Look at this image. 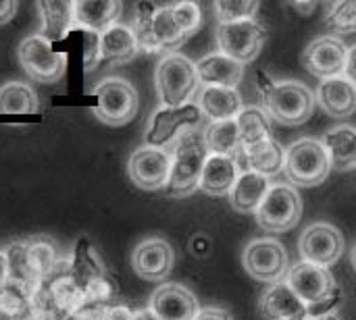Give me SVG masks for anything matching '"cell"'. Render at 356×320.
<instances>
[{"label": "cell", "instance_id": "obj_1", "mask_svg": "<svg viewBox=\"0 0 356 320\" xmlns=\"http://www.w3.org/2000/svg\"><path fill=\"white\" fill-rule=\"evenodd\" d=\"M257 90L263 98V110L282 125H302L313 117L315 94L302 81H275L267 71H257Z\"/></svg>", "mask_w": 356, "mask_h": 320}, {"label": "cell", "instance_id": "obj_2", "mask_svg": "<svg viewBox=\"0 0 356 320\" xmlns=\"http://www.w3.org/2000/svg\"><path fill=\"white\" fill-rule=\"evenodd\" d=\"M284 281L309 306L311 319L332 314L334 308L342 302V289L336 285L332 273L323 267L300 260L298 264L290 267Z\"/></svg>", "mask_w": 356, "mask_h": 320}, {"label": "cell", "instance_id": "obj_3", "mask_svg": "<svg viewBox=\"0 0 356 320\" xmlns=\"http://www.w3.org/2000/svg\"><path fill=\"white\" fill-rule=\"evenodd\" d=\"M209 146L204 140V131L194 129L184 133L171 152V175L167 183L169 196H188L200 185L202 169L209 158Z\"/></svg>", "mask_w": 356, "mask_h": 320}, {"label": "cell", "instance_id": "obj_4", "mask_svg": "<svg viewBox=\"0 0 356 320\" xmlns=\"http://www.w3.org/2000/svg\"><path fill=\"white\" fill-rule=\"evenodd\" d=\"M154 81L163 106H184L192 102V98L200 90L196 62H192L186 54L179 52L163 56L156 67Z\"/></svg>", "mask_w": 356, "mask_h": 320}, {"label": "cell", "instance_id": "obj_5", "mask_svg": "<svg viewBox=\"0 0 356 320\" xmlns=\"http://www.w3.org/2000/svg\"><path fill=\"white\" fill-rule=\"evenodd\" d=\"M332 158L321 140L302 137L286 148L284 173L290 183L313 187L323 183L332 173Z\"/></svg>", "mask_w": 356, "mask_h": 320}, {"label": "cell", "instance_id": "obj_6", "mask_svg": "<svg viewBox=\"0 0 356 320\" xmlns=\"http://www.w3.org/2000/svg\"><path fill=\"white\" fill-rule=\"evenodd\" d=\"M202 119L204 115L196 102H188L184 106H161L150 117L144 142L150 148L165 150L167 146L175 144L184 133L194 131L202 123Z\"/></svg>", "mask_w": 356, "mask_h": 320}, {"label": "cell", "instance_id": "obj_7", "mask_svg": "<svg viewBox=\"0 0 356 320\" xmlns=\"http://www.w3.org/2000/svg\"><path fill=\"white\" fill-rule=\"evenodd\" d=\"M302 217V198L290 183H273L254 212L257 225L267 233H286Z\"/></svg>", "mask_w": 356, "mask_h": 320}, {"label": "cell", "instance_id": "obj_8", "mask_svg": "<svg viewBox=\"0 0 356 320\" xmlns=\"http://www.w3.org/2000/svg\"><path fill=\"white\" fill-rule=\"evenodd\" d=\"M269 40V27L261 19H246L238 23H219L217 25V46L219 52L229 58L246 65L252 62L265 42Z\"/></svg>", "mask_w": 356, "mask_h": 320}, {"label": "cell", "instance_id": "obj_9", "mask_svg": "<svg viewBox=\"0 0 356 320\" xmlns=\"http://www.w3.org/2000/svg\"><path fill=\"white\" fill-rule=\"evenodd\" d=\"M246 273L261 283H280L290 271L288 250L275 237H257L252 239L242 254Z\"/></svg>", "mask_w": 356, "mask_h": 320}, {"label": "cell", "instance_id": "obj_10", "mask_svg": "<svg viewBox=\"0 0 356 320\" xmlns=\"http://www.w3.org/2000/svg\"><path fill=\"white\" fill-rule=\"evenodd\" d=\"M92 94L96 98L94 112L106 125H125L138 112V92L121 77H108L100 81Z\"/></svg>", "mask_w": 356, "mask_h": 320}, {"label": "cell", "instance_id": "obj_11", "mask_svg": "<svg viewBox=\"0 0 356 320\" xmlns=\"http://www.w3.org/2000/svg\"><path fill=\"white\" fill-rule=\"evenodd\" d=\"M19 62L25 73L40 83H54L65 75L67 56L60 50H54L42 33L29 35L19 46Z\"/></svg>", "mask_w": 356, "mask_h": 320}, {"label": "cell", "instance_id": "obj_12", "mask_svg": "<svg viewBox=\"0 0 356 320\" xmlns=\"http://www.w3.org/2000/svg\"><path fill=\"white\" fill-rule=\"evenodd\" d=\"M298 250L305 262L315 267H332L344 252V237L338 227L330 223H315L300 235Z\"/></svg>", "mask_w": 356, "mask_h": 320}, {"label": "cell", "instance_id": "obj_13", "mask_svg": "<svg viewBox=\"0 0 356 320\" xmlns=\"http://www.w3.org/2000/svg\"><path fill=\"white\" fill-rule=\"evenodd\" d=\"M127 173L131 181L142 190H163L167 187L171 175V154L161 148L142 146L131 154L127 162Z\"/></svg>", "mask_w": 356, "mask_h": 320}, {"label": "cell", "instance_id": "obj_14", "mask_svg": "<svg viewBox=\"0 0 356 320\" xmlns=\"http://www.w3.org/2000/svg\"><path fill=\"white\" fill-rule=\"evenodd\" d=\"M346 54H348V46L340 37L321 35L307 46V50L302 52V62L309 73H313L323 81L330 77L344 75Z\"/></svg>", "mask_w": 356, "mask_h": 320}, {"label": "cell", "instance_id": "obj_15", "mask_svg": "<svg viewBox=\"0 0 356 320\" xmlns=\"http://www.w3.org/2000/svg\"><path fill=\"white\" fill-rule=\"evenodd\" d=\"M173 262H175V252L171 244L161 237L144 239L142 244L136 246L131 256L134 271L146 281L167 279L173 269Z\"/></svg>", "mask_w": 356, "mask_h": 320}, {"label": "cell", "instance_id": "obj_16", "mask_svg": "<svg viewBox=\"0 0 356 320\" xmlns=\"http://www.w3.org/2000/svg\"><path fill=\"white\" fill-rule=\"evenodd\" d=\"M148 308L159 320H194L200 310L196 296L179 283L161 285L150 296Z\"/></svg>", "mask_w": 356, "mask_h": 320}, {"label": "cell", "instance_id": "obj_17", "mask_svg": "<svg viewBox=\"0 0 356 320\" xmlns=\"http://www.w3.org/2000/svg\"><path fill=\"white\" fill-rule=\"evenodd\" d=\"M315 98L321 110L334 119H344L356 112V85L344 75L323 79Z\"/></svg>", "mask_w": 356, "mask_h": 320}, {"label": "cell", "instance_id": "obj_18", "mask_svg": "<svg viewBox=\"0 0 356 320\" xmlns=\"http://www.w3.org/2000/svg\"><path fill=\"white\" fill-rule=\"evenodd\" d=\"M196 104L209 121H234L242 112V94L238 87L202 85L196 94Z\"/></svg>", "mask_w": 356, "mask_h": 320}, {"label": "cell", "instance_id": "obj_19", "mask_svg": "<svg viewBox=\"0 0 356 320\" xmlns=\"http://www.w3.org/2000/svg\"><path fill=\"white\" fill-rule=\"evenodd\" d=\"M236 160L242 171H254L259 175L271 177V175H277L280 171H284L286 148L277 140L269 137L250 148H242L240 154L236 156Z\"/></svg>", "mask_w": 356, "mask_h": 320}, {"label": "cell", "instance_id": "obj_20", "mask_svg": "<svg viewBox=\"0 0 356 320\" xmlns=\"http://www.w3.org/2000/svg\"><path fill=\"white\" fill-rule=\"evenodd\" d=\"M242 169L238 165V160L234 156H225V154H209L204 169H202V177H200V190L209 196L221 198V196H229L232 187L236 185L238 177H240Z\"/></svg>", "mask_w": 356, "mask_h": 320}, {"label": "cell", "instance_id": "obj_21", "mask_svg": "<svg viewBox=\"0 0 356 320\" xmlns=\"http://www.w3.org/2000/svg\"><path fill=\"white\" fill-rule=\"evenodd\" d=\"M259 310L267 320H288L298 314H309V306L294 294V289L286 283H273L261 296Z\"/></svg>", "mask_w": 356, "mask_h": 320}, {"label": "cell", "instance_id": "obj_22", "mask_svg": "<svg viewBox=\"0 0 356 320\" xmlns=\"http://www.w3.org/2000/svg\"><path fill=\"white\" fill-rule=\"evenodd\" d=\"M198 79L202 85L238 87L244 77V65L223 52H211L196 62Z\"/></svg>", "mask_w": 356, "mask_h": 320}, {"label": "cell", "instance_id": "obj_23", "mask_svg": "<svg viewBox=\"0 0 356 320\" xmlns=\"http://www.w3.org/2000/svg\"><path fill=\"white\" fill-rule=\"evenodd\" d=\"M121 10H123V6L119 0H77V2H73L75 23L81 29H90L96 33H102L108 27L117 25Z\"/></svg>", "mask_w": 356, "mask_h": 320}, {"label": "cell", "instance_id": "obj_24", "mask_svg": "<svg viewBox=\"0 0 356 320\" xmlns=\"http://www.w3.org/2000/svg\"><path fill=\"white\" fill-rule=\"evenodd\" d=\"M271 181L265 175H259L254 171H242L236 185L229 192V202L234 210L242 214H254L265 200L267 192L271 190Z\"/></svg>", "mask_w": 356, "mask_h": 320}, {"label": "cell", "instance_id": "obj_25", "mask_svg": "<svg viewBox=\"0 0 356 320\" xmlns=\"http://www.w3.org/2000/svg\"><path fill=\"white\" fill-rule=\"evenodd\" d=\"M42 12V35L48 42H60L69 35L73 23H75V12H73V2L69 0H42L38 4Z\"/></svg>", "mask_w": 356, "mask_h": 320}, {"label": "cell", "instance_id": "obj_26", "mask_svg": "<svg viewBox=\"0 0 356 320\" xmlns=\"http://www.w3.org/2000/svg\"><path fill=\"white\" fill-rule=\"evenodd\" d=\"M140 52L134 29L129 25H113L100 33V60L127 62Z\"/></svg>", "mask_w": 356, "mask_h": 320}, {"label": "cell", "instance_id": "obj_27", "mask_svg": "<svg viewBox=\"0 0 356 320\" xmlns=\"http://www.w3.org/2000/svg\"><path fill=\"white\" fill-rule=\"evenodd\" d=\"M323 146L330 152L332 167L340 171L356 169V127L340 125L323 135Z\"/></svg>", "mask_w": 356, "mask_h": 320}, {"label": "cell", "instance_id": "obj_28", "mask_svg": "<svg viewBox=\"0 0 356 320\" xmlns=\"http://www.w3.org/2000/svg\"><path fill=\"white\" fill-rule=\"evenodd\" d=\"M69 260H71V275H73V279L77 281V285L81 289L92 279L102 277V275L108 273L106 267H104V262H102V258H100V254L94 250V246L86 237L77 239V244H75L73 254L69 256Z\"/></svg>", "mask_w": 356, "mask_h": 320}, {"label": "cell", "instance_id": "obj_29", "mask_svg": "<svg viewBox=\"0 0 356 320\" xmlns=\"http://www.w3.org/2000/svg\"><path fill=\"white\" fill-rule=\"evenodd\" d=\"M58 252L56 246L46 239V237H35L31 242H27V264H29V273H31V281L35 287H40L42 283H46L56 264H58Z\"/></svg>", "mask_w": 356, "mask_h": 320}, {"label": "cell", "instance_id": "obj_30", "mask_svg": "<svg viewBox=\"0 0 356 320\" xmlns=\"http://www.w3.org/2000/svg\"><path fill=\"white\" fill-rule=\"evenodd\" d=\"M240 144L242 148H250L254 144H261L271 135V119L261 106H244L242 112L236 119Z\"/></svg>", "mask_w": 356, "mask_h": 320}, {"label": "cell", "instance_id": "obj_31", "mask_svg": "<svg viewBox=\"0 0 356 320\" xmlns=\"http://www.w3.org/2000/svg\"><path fill=\"white\" fill-rule=\"evenodd\" d=\"M204 140L211 154H225V156H238L242 150L238 123L234 121H213L204 129Z\"/></svg>", "mask_w": 356, "mask_h": 320}, {"label": "cell", "instance_id": "obj_32", "mask_svg": "<svg viewBox=\"0 0 356 320\" xmlns=\"http://www.w3.org/2000/svg\"><path fill=\"white\" fill-rule=\"evenodd\" d=\"M33 112H38V96L29 85L21 81H8L0 87V115Z\"/></svg>", "mask_w": 356, "mask_h": 320}, {"label": "cell", "instance_id": "obj_33", "mask_svg": "<svg viewBox=\"0 0 356 320\" xmlns=\"http://www.w3.org/2000/svg\"><path fill=\"white\" fill-rule=\"evenodd\" d=\"M152 29H154V40H156L161 52L163 50H177L188 40V35L181 31L179 23L175 21L171 6H159L156 8Z\"/></svg>", "mask_w": 356, "mask_h": 320}, {"label": "cell", "instance_id": "obj_34", "mask_svg": "<svg viewBox=\"0 0 356 320\" xmlns=\"http://www.w3.org/2000/svg\"><path fill=\"white\" fill-rule=\"evenodd\" d=\"M156 4L154 2H140L136 4V12H134V35H136V42H138V48L142 52H161L159 50V44L154 40V29H152V23H154V12H156Z\"/></svg>", "mask_w": 356, "mask_h": 320}, {"label": "cell", "instance_id": "obj_35", "mask_svg": "<svg viewBox=\"0 0 356 320\" xmlns=\"http://www.w3.org/2000/svg\"><path fill=\"white\" fill-rule=\"evenodd\" d=\"M6 269H8L6 281L25 285L31 292H35V285H33L31 273H29V264H27V242H17L6 248Z\"/></svg>", "mask_w": 356, "mask_h": 320}, {"label": "cell", "instance_id": "obj_36", "mask_svg": "<svg viewBox=\"0 0 356 320\" xmlns=\"http://www.w3.org/2000/svg\"><path fill=\"white\" fill-rule=\"evenodd\" d=\"M325 25L336 37L356 33V0H342L330 6L325 15Z\"/></svg>", "mask_w": 356, "mask_h": 320}, {"label": "cell", "instance_id": "obj_37", "mask_svg": "<svg viewBox=\"0 0 356 320\" xmlns=\"http://www.w3.org/2000/svg\"><path fill=\"white\" fill-rule=\"evenodd\" d=\"M261 4L257 0H219L213 4L219 23H238L246 19H257Z\"/></svg>", "mask_w": 356, "mask_h": 320}, {"label": "cell", "instance_id": "obj_38", "mask_svg": "<svg viewBox=\"0 0 356 320\" xmlns=\"http://www.w3.org/2000/svg\"><path fill=\"white\" fill-rule=\"evenodd\" d=\"M83 296H86V302L111 306V304H115L117 283H115L113 277L106 273V275H102V277L92 279V281L83 287Z\"/></svg>", "mask_w": 356, "mask_h": 320}, {"label": "cell", "instance_id": "obj_39", "mask_svg": "<svg viewBox=\"0 0 356 320\" xmlns=\"http://www.w3.org/2000/svg\"><path fill=\"white\" fill-rule=\"evenodd\" d=\"M171 6V12L175 17V21L179 23L181 31L190 37L194 35L200 25H202V10L196 2H175V4H169Z\"/></svg>", "mask_w": 356, "mask_h": 320}, {"label": "cell", "instance_id": "obj_40", "mask_svg": "<svg viewBox=\"0 0 356 320\" xmlns=\"http://www.w3.org/2000/svg\"><path fill=\"white\" fill-rule=\"evenodd\" d=\"M81 46H83V65L86 69H94L100 62V33L90 31V29H81Z\"/></svg>", "mask_w": 356, "mask_h": 320}, {"label": "cell", "instance_id": "obj_41", "mask_svg": "<svg viewBox=\"0 0 356 320\" xmlns=\"http://www.w3.org/2000/svg\"><path fill=\"white\" fill-rule=\"evenodd\" d=\"M194 320H236L234 314L225 308H219V306H207V308H200L196 319Z\"/></svg>", "mask_w": 356, "mask_h": 320}, {"label": "cell", "instance_id": "obj_42", "mask_svg": "<svg viewBox=\"0 0 356 320\" xmlns=\"http://www.w3.org/2000/svg\"><path fill=\"white\" fill-rule=\"evenodd\" d=\"M344 77L350 79L356 85V44L348 48V54H346V65H344Z\"/></svg>", "mask_w": 356, "mask_h": 320}, {"label": "cell", "instance_id": "obj_43", "mask_svg": "<svg viewBox=\"0 0 356 320\" xmlns=\"http://www.w3.org/2000/svg\"><path fill=\"white\" fill-rule=\"evenodd\" d=\"M134 310H129L127 306L123 304H113L108 306V312H106V320H131Z\"/></svg>", "mask_w": 356, "mask_h": 320}, {"label": "cell", "instance_id": "obj_44", "mask_svg": "<svg viewBox=\"0 0 356 320\" xmlns=\"http://www.w3.org/2000/svg\"><path fill=\"white\" fill-rule=\"evenodd\" d=\"M17 12V2L15 0H0V25L8 23Z\"/></svg>", "mask_w": 356, "mask_h": 320}, {"label": "cell", "instance_id": "obj_45", "mask_svg": "<svg viewBox=\"0 0 356 320\" xmlns=\"http://www.w3.org/2000/svg\"><path fill=\"white\" fill-rule=\"evenodd\" d=\"M290 8L296 10L300 17H311L319 8V2H313V0H309V2H292Z\"/></svg>", "mask_w": 356, "mask_h": 320}, {"label": "cell", "instance_id": "obj_46", "mask_svg": "<svg viewBox=\"0 0 356 320\" xmlns=\"http://www.w3.org/2000/svg\"><path fill=\"white\" fill-rule=\"evenodd\" d=\"M131 320H159V319H156V314H154L150 308H144V310H134Z\"/></svg>", "mask_w": 356, "mask_h": 320}, {"label": "cell", "instance_id": "obj_47", "mask_svg": "<svg viewBox=\"0 0 356 320\" xmlns=\"http://www.w3.org/2000/svg\"><path fill=\"white\" fill-rule=\"evenodd\" d=\"M6 277H8V269H6V252L0 250V289L2 285L6 283Z\"/></svg>", "mask_w": 356, "mask_h": 320}, {"label": "cell", "instance_id": "obj_48", "mask_svg": "<svg viewBox=\"0 0 356 320\" xmlns=\"http://www.w3.org/2000/svg\"><path fill=\"white\" fill-rule=\"evenodd\" d=\"M313 320H340V317L336 314V312H332V314H325V317H317V319Z\"/></svg>", "mask_w": 356, "mask_h": 320}, {"label": "cell", "instance_id": "obj_49", "mask_svg": "<svg viewBox=\"0 0 356 320\" xmlns=\"http://www.w3.org/2000/svg\"><path fill=\"white\" fill-rule=\"evenodd\" d=\"M288 320H313V319H311V314H298V317H294V319H288Z\"/></svg>", "mask_w": 356, "mask_h": 320}, {"label": "cell", "instance_id": "obj_50", "mask_svg": "<svg viewBox=\"0 0 356 320\" xmlns=\"http://www.w3.org/2000/svg\"><path fill=\"white\" fill-rule=\"evenodd\" d=\"M353 264H355V271H356V246H355V250H353Z\"/></svg>", "mask_w": 356, "mask_h": 320}]
</instances>
